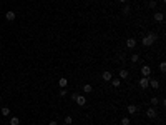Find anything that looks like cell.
<instances>
[{"mask_svg": "<svg viewBox=\"0 0 166 125\" xmlns=\"http://www.w3.org/2000/svg\"><path fill=\"white\" fill-rule=\"evenodd\" d=\"M156 34H153V32H150V34L148 35H144L143 38H141V42H143V45L144 47H151V45L154 44V42H156Z\"/></svg>", "mask_w": 166, "mask_h": 125, "instance_id": "cell-1", "label": "cell"}, {"mask_svg": "<svg viewBox=\"0 0 166 125\" xmlns=\"http://www.w3.org/2000/svg\"><path fill=\"white\" fill-rule=\"evenodd\" d=\"M148 82H150V77H141L138 84H140V87L144 90V88H148V87H150V85H148Z\"/></svg>", "mask_w": 166, "mask_h": 125, "instance_id": "cell-2", "label": "cell"}, {"mask_svg": "<svg viewBox=\"0 0 166 125\" xmlns=\"http://www.w3.org/2000/svg\"><path fill=\"white\" fill-rule=\"evenodd\" d=\"M141 75H143V77H150L151 75V67L150 65H143L141 67Z\"/></svg>", "mask_w": 166, "mask_h": 125, "instance_id": "cell-3", "label": "cell"}, {"mask_svg": "<svg viewBox=\"0 0 166 125\" xmlns=\"http://www.w3.org/2000/svg\"><path fill=\"white\" fill-rule=\"evenodd\" d=\"M5 19L8 20V22H13V20L17 19V15H15V12H13V10H8V12L5 13Z\"/></svg>", "mask_w": 166, "mask_h": 125, "instance_id": "cell-4", "label": "cell"}, {"mask_svg": "<svg viewBox=\"0 0 166 125\" xmlns=\"http://www.w3.org/2000/svg\"><path fill=\"white\" fill-rule=\"evenodd\" d=\"M75 102L78 103L80 107H83V105H86V98H85V95H78V97L75 98Z\"/></svg>", "mask_w": 166, "mask_h": 125, "instance_id": "cell-5", "label": "cell"}, {"mask_svg": "<svg viewBox=\"0 0 166 125\" xmlns=\"http://www.w3.org/2000/svg\"><path fill=\"white\" fill-rule=\"evenodd\" d=\"M128 70H126V69H121V70H120V73H118V77H120V80H126V78H128Z\"/></svg>", "mask_w": 166, "mask_h": 125, "instance_id": "cell-6", "label": "cell"}, {"mask_svg": "<svg viewBox=\"0 0 166 125\" xmlns=\"http://www.w3.org/2000/svg\"><path fill=\"white\" fill-rule=\"evenodd\" d=\"M136 112H138V107H136L135 103H130V105H128V113H130V115H135Z\"/></svg>", "mask_w": 166, "mask_h": 125, "instance_id": "cell-7", "label": "cell"}, {"mask_svg": "<svg viewBox=\"0 0 166 125\" xmlns=\"http://www.w3.org/2000/svg\"><path fill=\"white\" fill-rule=\"evenodd\" d=\"M126 47H128V48H135L136 47V40L133 37H130L128 40H126Z\"/></svg>", "mask_w": 166, "mask_h": 125, "instance_id": "cell-8", "label": "cell"}, {"mask_svg": "<svg viewBox=\"0 0 166 125\" xmlns=\"http://www.w3.org/2000/svg\"><path fill=\"white\" fill-rule=\"evenodd\" d=\"M146 117L148 119H156V110L154 109H148L146 110Z\"/></svg>", "mask_w": 166, "mask_h": 125, "instance_id": "cell-9", "label": "cell"}, {"mask_svg": "<svg viewBox=\"0 0 166 125\" xmlns=\"http://www.w3.org/2000/svg\"><path fill=\"white\" fill-rule=\"evenodd\" d=\"M163 20H164V15H163V12H156V13H154V22H163Z\"/></svg>", "mask_w": 166, "mask_h": 125, "instance_id": "cell-10", "label": "cell"}, {"mask_svg": "<svg viewBox=\"0 0 166 125\" xmlns=\"http://www.w3.org/2000/svg\"><path fill=\"white\" fill-rule=\"evenodd\" d=\"M148 85H150L151 88H158V87H160V82H158V80H154V78H150Z\"/></svg>", "mask_w": 166, "mask_h": 125, "instance_id": "cell-11", "label": "cell"}, {"mask_svg": "<svg viewBox=\"0 0 166 125\" xmlns=\"http://www.w3.org/2000/svg\"><path fill=\"white\" fill-rule=\"evenodd\" d=\"M58 85H60V88H66V85H68V80H66L65 77H62L58 80Z\"/></svg>", "mask_w": 166, "mask_h": 125, "instance_id": "cell-12", "label": "cell"}, {"mask_svg": "<svg viewBox=\"0 0 166 125\" xmlns=\"http://www.w3.org/2000/svg\"><path fill=\"white\" fill-rule=\"evenodd\" d=\"M111 78H113L111 72H108V70H105V72H103V80H105V82H110Z\"/></svg>", "mask_w": 166, "mask_h": 125, "instance_id": "cell-13", "label": "cell"}, {"mask_svg": "<svg viewBox=\"0 0 166 125\" xmlns=\"http://www.w3.org/2000/svg\"><path fill=\"white\" fill-rule=\"evenodd\" d=\"M110 82H111V85H113L115 88H118L120 85H121V80H120V78H111Z\"/></svg>", "mask_w": 166, "mask_h": 125, "instance_id": "cell-14", "label": "cell"}, {"mask_svg": "<svg viewBox=\"0 0 166 125\" xmlns=\"http://www.w3.org/2000/svg\"><path fill=\"white\" fill-rule=\"evenodd\" d=\"M91 90H93V87H91L90 84H85L83 85V92H85V94H91Z\"/></svg>", "mask_w": 166, "mask_h": 125, "instance_id": "cell-15", "label": "cell"}, {"mask_svg": "<svg viewBox=\"0 0 166 125\" xmlns=\"http://www.w3.org/2000/svg\"><path fill=\"white\" fill-rule=\"evenodd\" d=\"M10 125H20V119L18 117H10Z\"/></svg>", "mask_w": 166, "mask_h": 125, "instance_id": "cell-16", "label": "cell"}, {"mask_svg": "<svg viewBox=\"0 0 166 125\" xmlns=\"http://www.w3.org/2000/svg\"><path fill=\"white\" fill-rule=\"evenodd\" d=\"M0 112H2L3 117H8L10 115V109H8V107H2V110H0Z\"/></svg>", "mask_w": 166, "mask_h": 125, "instance_id": "cell-17", "label": "cell"}, {"mask_svg": "<svg viewBox=\"0 0 166 125\" xmlns=\"http://www.w3.org/2000/svg\"><path fill=\"white\" fill-rule=\"evenodd\" d=\"M130 12H131L130 5H125V7H123V15H130Z\"/></svg>", "mask_w": 166, "mask_h": 125, "instance_id": "cell-18", "label": "cell"}, {"mask_svg": "<svg viewBox=\"0 0 166 125\" xmlns=\"http://www.w3.org/2000/svg\"><path fill=\"white\" fill-rule=\"evenodd\" d=\"M130 122H131L130 117H123V119H121V125H130Z\"/></svg>", "mask_w": 166, "mask_h": 125, "instance_id": "cell-19", "label": "cell"}, {"mask_svg": "<svg viewBox=\"0 0 166 125\" xmlns=\"http://www.w3.org/2000/svg\"><path fill=\"white\" fill-rule=\"evenodd\" d=\"M138 60H140V55H138V53H133V55H131V62H133V63H136Z\"/></svg>", "mask_w": 166, "mask_h": 125, "instance_id": "cell-20", "label": "cell"}, {"mask_svg": "<svg viewBox=\"0 0 166 125\" xmlns=\"http://www.w3.org/2000/svg\"><path fill=\"white\" fill-rule=\"evenodd\" d=\"M160 70H161L163 73L166 72V62H161V63H160Z\"/></svg>", "mask_w": 166, "mask_h": 125, "instance_id": "cell-21", "label": "cell"}, {"mask_svg": "<svg viewBox=\"0 0 166 125\" xmlns=\"http://www.w3.org/2000/svg\"><path fill=\"white\" fill-rule=\"evenodd\" d=\"M72 122H73V119H72L70 115H66V117H65V123H66V125H70Z\"/></svg>", "mask_w": 166, "mask_h": 125, "instance_id": "cell-22", "label": "cell"}, {"mask_svg": "<svg viewBox=\"0 0 166 125\" xmlns=\"http://www.w3.org/2000/svg\"><path fill=\"white\" fill-rule=\"evenodd\" d=\"M58 95H60V97H65V95H66V88H62V90L58 92Z\"/></svg>", "mask_w": 166, "mask_h": 125, "instance_id": "cell-23", "label": "cell"}, {"mask_svg": "<svg viewBox=\"0 0 166 125\" xmlns=\"http://www.w3.org/2000/svg\"><path fill=\"white\" fill-rule=\"evenodd\" d=\"M151 103H153V105H156V103H160V100H158L156 97H153V98H151Z\"/></svg>", "mask_w": 166, "mask_h": 125, "instance_id": "cell-24", "label": "cell"}, {"mask_svg": "<svg viewBox=\"0 0 166 125\" xmlns=\"http://www.w3.org/2000/svg\"><path fill=\"white\" fill-rule=\"evenodd\" d=\"M150 7H151V9H154V7H156V2H154V0H151V2H150Z\"/></svg>", "mask_w": 166, "mask_h": 125, "instance_id": "cell-25", "label": "cell"}, {"mask_svg": "<svg viewBox=\"0 0 166 125\" xmlns=\"http://www.w3.org/2000/svg\"><path fill=\"white\" fill-rule=\"evenodd\" d=\"M76 97H78V94H76V92H73V94H72V100H75Z\"/></svg>", "mask_w": 166, "mask_h": 125, "instance_id": "cell-26", "label": "cell"}, {"mask_svg": "<svg viewBox=\"0 0 166 125\" xmlns=\"http://www.w3.org/2000/svg\"><path fill=\"white\" fill-rule=\"evenodd\" d=\"M48 125H58V123H56L55 120H50V123H48Z\"/></svg>", "mask_w": 166, "mask_h": 125, "instance_id": "cell-27", "label": "cell"}, {"mask_svg": "<svg viewBox=\"0 0 166 125\" xmlns=\"http://www.w3.org/2000/svg\"><path fill=\"white\" fill-rule=\"evenodd\" d=\"M120 2H123V3H126V2H128V0H120Z\"/></svg>", "mask_w": 166, "mask_h": 125, "instance_id": "cell-28", "label": "cell"}, {"mask_svg": "<svg viewBox=\"0 0 166 125\" xmlns=\"http://www.w3.org/2000/svg\"><path fill=\"white\" fill-rule=\"evenodd\" d=\"M63 125H66V123H63Z\"/></svg>", "mask_w": 166, "mask_h": 125, "instance_id": "cell-29", "label": "cell"}]
</instances>
